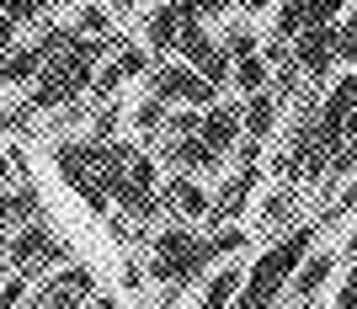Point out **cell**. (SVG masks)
Segmentation results:
<instances>
[{"label": "cell", "instance_id": "obj_7", "mask_svg": "<svg viewBox=\"0 0 357 309\" xmlns=\"http://www.w3.org/2000/svg\"><path fill=\"white\" fill-rule=\"evenodd\" d=\"M187 22H203V11H197L192 0H160V6L149 11V22H144V43H149V54H176L181 32H187Z\"/></svg>", "mask_w": 357, "mask_h": 309}, {"label": "cell", "instance_id": "obj_27", "mask_svg": "<svg viewBox=\"0 0 357 309\" xmlns=\"http://www.w3.org/2000/svg\"><path fill=\"white\" fill-rule=\"evenodd\" d=\"M347 256H352V262H357V229H352V235H347Z\"/></svg>", "mask_w": 357, "mask_h": 309}, {"label": "cell", "instance_id": "obj_24", "mask_svg": "<svg viewBox=\"0 0 357 309\" xmlns=\"http://www.w3.org/2000/svg\"><path fill=\"white\" fill-rule=\"evenodd\" d=\"M352 208H357V181L342 192V197H336V208H331V213H352Z\"/></svg>", "mask_w": 357, "mask_h": 309}, {"label": "cell", "instance_id": "obj_19", "mask_svg": "<svg viewBox=\"0 0 357 309\" xmlns=\"http://www.w3.org/2000/svg\"><path fill=\"white\" fill-rule=\"evenodd\" d=\"M298 213V192L294 187H278V192H267V203H261V224H288Z\"/></svg>", "mask_w": 357, "mask_h": 309}, {"label": "cell", "instance_id": "obj_12", "mask_svg": "<svg viewBox=\"0 0 357 309\" xmlns=\"http://www.w3.org/2000/svg\"><path fill=\"white\" fill-rule=\"evenodd\" d=\"M331 272H336V250H310L304 266L294 272V282H288V294H294L298 304H314V294L331 282Z\"/></svg>", "mask_w": 357, "mask_h": 309}, {"label": "cell", "instance_id": "obj_14", "mask_svg": "<svg viewBox=\"0 0 357 309\" xmlns=\"http://www.w3.org/2000/svg\"><path fill=\"white\" fill-rule=\"evenodd\" d=\"M272 123H278V91H256V96H245V139L267 144Z\"/></svg>", "mask_w": 357, "mask_h": 309}, {"label": "cell", "instance_id": "obj_17", "mask_svg": "<svg viewBox=\"0 0 357 309\" xmlns=\"http://www.w3.org/2000/svg\"><path fill=\"white\" fill-rule=\"evenodd\" d=\"M165 123H171V107H165L160 96H144V102L134 107V128L144 133V139H160Z\"/></svg>", "mask_w": 357, "mask_h": 309}, {"label": "cell", "instance_id": "obj_6", "mask_svg": "<svg viewBox=\"0 0 357 309\" xmlns=\"http://www.w3.org/2000/svg\"><path fill=\"white\" fill-rule=\"evenodd\" d=\"M11 262H16V278H38V272L64 262V246L48 235L43 224H22L11 235Z\"/></svg>", "mask_w": 357, "mask_h": 309}, {"label": "cell", "instance_id": "obj_9", "mask_svg": "<svg viewBox=\"0 0 357 309\" xmlns=\"http://www.w3.org/2000/svg\"><path fill=\"white\" fill-rule=\"evenodd\" d=\"M197 139H203V144H213L224 160H229V149L245 139V107H240V102H213L208 112H203V128H197Z\"/></svg>", "mask_w": 357, "mask_h": 309}, {"label": "cell", "instance_id": "obj_20", "mask_svg": "<svg viewBox=\"0 0 357 309\" xmlns=\"http://www.w3.org/2000/svg\"><path fill=\"white\" fill-rule=\"evenodd\" d=\"M352 171H357V133H347L342 144H336V155H331V165H326L320 181H342V176H352Z\"/></svg>", "mask_w": 357, "mask_h": 309}, {"label": "cell", "instance_id": "obj_21", "mask_svg": "<svg viewBox=\"0 0 357 309\" xmlns=\"http://www.w3.org/2000/svg\"><path fill=\"white\" fill-rule=\"evenodd\" d=\"M43 11H48V0H0V16H11L16 27H22V22H38Z\"/></svg>", "mask_w": 357, "mask_h": 309}, {"label": "cell", "instance_id": "obj_8", "mask_svg": "<svg viewBox=\"0 0 357 309\" xmlns=\"http://www.w3.org/2000/svg\"><path fill=\"white\" fill-rule=\"evenodd\" d=\"M294 64L310 75V86L320 91V80H326L331 64H336V27H304L294 38Z\"/></svg>", "mask_w": 357, "mask_h": 309}, {"label": "cell", "instance_id": "obj_11", "mask_svg": "<svg viewBox=\"0 0 357 309\" xmlns=\"http://www.w3.org/2000/svg\"><path fill=\"white\" fill-rule=\"evenodd\" d=\"M160 208H171V213H181V224L192 219H208V187H197V176H187V171H176L171 181H160Z\"/></svg>", "mask_w": 357, "mask_h": 309}, {"label": "cell", "instance_id": "obj_15", "mask_svg": "<svg viewBox=\"0 0 357 309\" xmlns=\"http://www.w3.org/2000/svg\"><path fill=\"white\" fill-rule=\"evenodd\" d=\"M240 288H245V272H240V266H219L208 278V288H203V304L197 309H229L240 299Z\"/></svg>", "mask_w": 357, "mask_h": 309}, {"label": "cell", "instance_id": "obj_4", "mask_svg": "<svg viewBox=\"0 0 357 309\" xmlns=\"http://www.w3.org/2000/svg\"><path fill=\"white\" fill-rule=\"evenodd\" d=\"M149 96H160L165 107L171 102H187L197 107V112H208L213 102H219V86H208L203 75L192 70V64H149Z\"/></svg>", "mask_w": 357, "mask_h": 309}, {"label": "cell", "instance_id": "obj_29", "mask_svg": "<svg viewBox=\"0 0 357 309\" xmlns=\"http://www.w3.org/2000/svg\"><path fill=\"white\" fill-rule=\"evenodd\" d=\"M118 6H139V0H118ZM155 6H160V0H155Z\"/></svg>", "mask_w": 357, "mask_h": 309}, {"label": "cell", "instance_id": "obj_2", "mask_svg": "<svg viewBox=\"0 0 357 309\" xmlns=\"http://www.w3.org/2000/svg\"><path fill=\"white\" fill-rule=\"evenodd\" d=\"M310 250H314V229H288L283 240H272L256 256V266L245 272V288H240V299L229 309H272L288 294V282H294V272L304 266Z\"/></svg>", "mask_w": 357, "mask_h": 309}, {"label": "cell", "instance_id": "obj_10", "mask_svg": "<svg viewBox=\"0 0 357 309\" xmlns=\"http://www.w3.org/2000/svg\"><path fill=\"white\" fill-rule=\"evenodd\" d=\"M91 299V272L86 266H64L32 294V309H80Z\"/></svg>", "mask_w": 357, "mask_h": 309}, {"label": "cell", "instance_id": "obj_5", "mask_svg": "<svg viewBox=\"0 0 357 309\" xmlns=\"http://www.w3.org/2000/svg\"><path fill=\"white\" fill-rule=\"evenodd\" d=\"M176 54H181V64H192L208 86H229V54L219 48V38H208V22H187V32H181V43H176Z\"/></svg>", "mask_w": 357, "mask_h": 309}, {"label": "cell", "instance_id": "obj_13", "mask_svg": "<svg viewBox=\"0 0 357 309\" xmlns=\"http://www.w3.org/2000/svg\"><path fill=\"white\" fill-rule=\"evenodd\" d=\"M149 64H155V59H144V48H123V54H118L112 64H107V70H96L91 91H96V96H112V91H118L123 80H128V75H139V70L149 75Z\"/></svg>", "mask_w": 357, "mask_h": 309}, {"label": "cell", "instance_id": "obj_30", "mask_svg": "<svg viewBox=\"0 0 357 309\" xmlns=\"http://www.w3.org/2000/svg\"><path fill=\"white\" fill-rule=\"evenodd\" d=\"M352 16H357V11H352Z\"/></svg>", "mask_w": 357, "mask_h": 309}, {"label": "cell", "instance_id": "obj_26", "mask_svg": "<svg viewBox=\"0 0 357 309\" xmlns=\"http://www.w3.org/2000/svg\"><path fill=\"white\" fill-rule=\"evenodd\" d=\"M80 309H118V304H112V299H86Z\"/></svg>", "mask_w": 357, "mask_h": 309}, {"label": "cell", "instance_id": "obj_3", "mask_svg": "<svg viewBox=\"0 0 357 309\" xmlns=\"http://www.w3.org/2000/svg\"><path fill=\"white\" fill-rule=\"evenodd\" d=\"M96 59H102V43H80V38H75L70 48H59V59L43 64L38 91H32V102L22 107V112H48V107L75 102V96L96 80Z\"/></svg>", "mask_w": 357, "mask_h": 309}, {"label": "cell", "instance_id": "obj_25", "mask_svg": "<svg viewBox=\"0 0 357 309\" xmlns=\"http://www.w3.org/2000/svg\"><path fill=\"white\" fill-rule=\"evenodd\" d=\"M235 6H240V11H267L272 0H235Z\"/></svg>", "mask_w": 357, "mask_h": 309}, {"label": "cell", "instance_id": "obj_22", "mask_svg": "<svg viewBox=\"0 0 357 309\" xmlns=\"http://www.w3.org/2000/svg\"><path fill=\"white\" fill-rule=\"evenodd\" d=\"M197 11H203V22H208V16H229L235 11V0H192Z\"/></svg>", "mask_w": 357, "mask_h": 309}, {"label": "cell", "instance_id": "obj_16", "mask_svg": "<svg viewBox=\"0 0 357 309\" xmlns=\"http://www.w3.org/2000/svg\"><path fill=\"white\" fill-rule=\"evenodd\" d=\"M272 80V59L256 48V54H245V59H235V70H229V86H240L245 96H256V91H267Z\"/></svg>", "mask_w": 357, "mask_h": 309}, {"label": "cell", "instance_id": "obj_28", "mask_svg": "<svg viewBox=\"0 0 357 309\" xmlns=\"http://www.w3.org/2000/svg\"><path fill=\"white\" fill-rule=\"evenodd\" d=\"M6 250H11V235H6V229H0V256H6Z\"/></svg>", "mask_w": 357, "mask_h": 309}, {"label": "cell", "instance_id": "obj_1", "mask_svg": "<svg viewBox=\"0 0 357 309\" xmlns=\"http://www.w3.org/2000/svg\"><path fill=\"white\" fill-rule=\"evenodd\" d=\"M240 246H245V229H235V224H224L213 240H203L192 224H171V229L155 235V250H149V278L160 282V288H192L213 262L235 256Z\"/></svg>", "mask_w": 357, "mask_h": 309}, {"label": "cell", "instance_id": "obj_18", "mask_svg": "<svg viewBox=\"0 0 357 309\" xmlns=\"http://www.w3.org/2000/svg\"><path fill=\"white\" fill-rule=\"evenodd\" d=\"M219 48L229 54V64H235V59H245V54H256V48H261V38H256L251 22H229V27H224V38H219Z\"/></svg>", "mask_w": 357, "mask_h": 309}, {"label": "cell", "instance_id": "obj_23", "mask_svg": "<svg viewBox=\"0 0 357 309\" xmlns=\"http://www.w3.org/2000/svg\"><path fill=\"white\" fill-rule=\"evenodd\" d=\"M16 43V22L11 16H0V59H6V48Z\"/></svg>", "mask_w": 357, "mask_h": 309}]
</instances>
